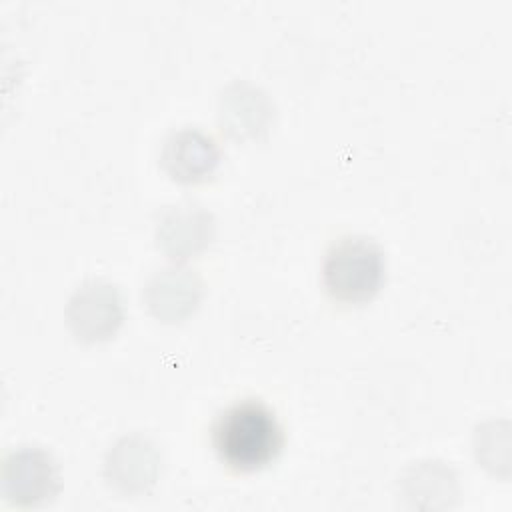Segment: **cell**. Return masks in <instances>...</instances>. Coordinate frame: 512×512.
Returning a JSON list of instances; mask_svg holds the SVG:
<instances>
[{
    "label": "cell",
    "mask_w": 512,
    "mask_h": 512,
    "mask_svg": "<svg viewBox=\"0 0 512 512\" xmlns=\"http://www.w3.org/2000/svg\"><path fill=\"white\" fill-rule=\"evenodd\" d=\"M274 108L264 90L250 82H232L218 100V122L222 132L234 140L258 138L268 130Z\"/></svg>",
    "instance_id": "cell-9"
},
{
    "label": "cell",
    "mask_w": 512,
    "mask_h": 512,
    "mask_svg": "<svg viewBox=\"0 0 512 512\" xmlns=\"http://www.w3.org/2000/svg\"><path fill=\"white\" fill-rule=\"evenodd\" d=\"M384 252L364 234L338 238L326 252L322 282L326 292L346 304L370 300L384 282Z\"/></svg>",
    "instance_id": "cell-2"
},
{
    "label": "cell",
    "mask_w": 512,
    "mask_h": 512,
    "mask_svg": "<svg viewBox=\"0 0 512 512\" xmlns=\"http://www.w3.org/2000/svg\"><path fill=\"white\" fill-rule=\"evenodd\" d=\"M160 164L172 180L196 184L216 172L220 164V148L204 130L184 126L166 136L160 152Z\"/></svg>",
    "instance_id": "cell-7"
},
{
    "label": "cell",
    "mask_w": 512,
    "mask_h": 512,
    "mask_svg": "<svg viewBox=\"0 0 512 512\" xmlns=\"http://www.w3.org/2000/svg\"><path fill=\"white\" fill-rule=\"evenodd\" d=\"M214 216L198 202L164 208L156 220V246L172 260L184 262L204 252L214 238Z\"/></svg>",
    "instance_id": "cell-5"
},
{
    "label": "cell",
    "mask_w": 512,
    "mask_h": 512,
    "mask_svg": "<svg viewBox=\"0 0 512 512\" xmlns=\"http://www.w3.org/2000/svg\"><path fill=\"white\" fill-rule=\"evenodd\" d=\"M124 320L118 288L102 278L86 280L68 300L66 322L82 342H102L116 334Z\"/></svg>",
    "instance_id": "cell-3"
},
{
    "label": "cell",
    "mask_w": 512,
    "mask_h": 512,
    "mask_svg": "<svg viewBox=\"0 0 512 512\" xmlns=\"http://www.w3.org/2000/svg\"><path fill=\"white\" fill-rule=\"evenodd\" d=\"M162 458L152 440L142 434L120 438L106 456L108 482L126 494L150 490L160 476Z\"/></svg>",
    "instance_id": "cell-8"
},
{
    "label": "cell",
    "mask_w": 512,
    "mask_h": 512,
    "mask_svg": "<svg viewBox=\"0 0 512 512\" xmlns=\"http://www.w3.org/2000/svg\"><path fill=\"white\" fill-rule=\"evenodd\" d=\"M204 282L196 270L170 264L156 270L144 284V304L148 312L162 322H180L200 304Z\"/></svg>",
    "instance_id": "cell-6"
},
{
    "label": "cell",
    "mask_w": 512,
    "mask_h": 512,
    "mask_svg": "<svg viewBox=\"0 0 512 512\" xmlns=\"http://www.w3.org/2000/svg\"><path fill=\"white\" fill-rule=\"evenodd\" d=\"M212 440L226 466L238 472H254L276 458L282 446V430L264 402L240 400L216 418Z\"/></svg>",
    "instance_id": "cell-1"
},
{
    "label": "cell",
    "mask_w": 512,
    "mask_h": 512,
    "mask_svg": "<svg viewBox=\"0 0 512 512\" xmlns=\"http://www.w3.org/2000/svg\"><path fill=\"white\" fill-rule=\"evenodd\" d=\"M4 496L16 506H38L58 490L54 458L38 446H20L10 452L2 466Z\"/></svg>",
    "instance_id": "cell-4"
}]
</instances>
